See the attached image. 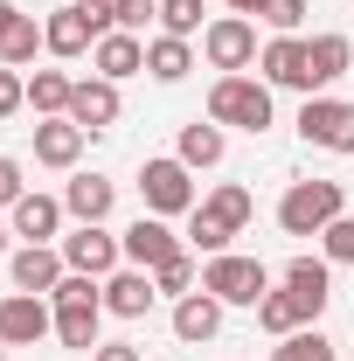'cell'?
<instances>
[{
    "label": "cell",
    "instance_id": "26",
    "mask_svg": "<svg viewBox=\"0 0 354 361\" xmlns=\"http://www.w3.org/2000/svg\"><path fill=\"white\" fill-rule=\"evenodd\" d=\"M70 90H77V77L35 70V77H28V111H35V118H70Z\"/></svg>",
    "mask_w": 354,
    "mask_h": 361
},
{
    "label": "cell",
    "instance_id": "33",
    "mask_svg": "<svg viewBox=\"0 0 354 361\" xmlns=\"http://www.w3.org/2000/svg\"><path fill=\"white\" fill-rule=\"evenodd\" d=\"M257 21L271 35H299L306 28V0H257Z\"/></svg>",
    "mask_w": 354,
    "mask_h": 361
},
{
    "label": "cell",
    "instance_id": "9",
    "mask_svg": "<svg viewBox=\"0 0 354 361\" xmlns=\"http://www.w3.org/2000/svg\"><path fill=\"white\" fill-rule=\"evenodd\" d=\"M299 139L319 146V153H354V104L348 97H306L299 104Z\"/></svg>",
    "mask_w": 354,
    "mask_h": 361
},
{
    "label": "cell",
    "instance_id": "6",
    "mask_svg": "<svg viewBox=\"0 0 354 361\" xmlns=\"http://www.w3.org/2000/svg\"><path fill=\"white\" fill-rule=\"evenodd\" d=\"M49 35V56H63V63H77V56H90V49L111 35V0L104 7H84V0H70V7H56L42 21Z\"/></svg>",
    "mask_w": 354,
    "mask_h": 361
},
{
    "label": "cell",
    "instance_id": "31",
    "mask_svg": "<svg viewBox=\"0 0 354 361\" xmlns=\"http://www.w3.org/2000/svg\"><path fill=\"white\" fill-rule=\"evenodd\" d=\"M271 361H334V341H326L319 326H299V334H285V341L271 348Z\"/></svg>",
    "mask_w": 354,
    "mask_h": 361
},
{
    "label": "cell",
    "instance_id": "8",
    "mask_svg": "<svg viewBox=\"0 0 354 361\" xmlns=\"http://www.w3.org/2000/svg\"><path fill=\"white\" fill-rule=\"evenodd\" d=\"M257 21L250 14H216L209 28H202V56H209V70H222V77H236V70H250L257 63Z\"/></svg>",
    "mask_w": 354,
    "mask_h": 361
},
{
    "label": "cell",
    "instance_id": "15",
    "mask_svg": "<svg viewBox=\"0 0 354 361\" xmlns=\"http://www.w3.org/2000/svg\"><path fill=\"white\" fill-rule=\"evenodd\" d=\"M153 299H160V285H153V271H139V264H118L104 278V313L111 319H146Z\"/></svg>",
    "mask_w": 354,
    "mask_h": 361
},
{
    "label": "cell",
    "instance_id": "36",
    "mask_svg": "<svg viewBox=\"0 0 354 361\" xmlns=\"http://www.w3.org/2000/svg\"><path fill=\"white\" fill-rule=\"evenodd\" d=\"M21 195H28V180H21V160H14V153H0V209H14Z\"/></svg>",
    "mask_w": 354,
    "mask_h": 361
},
{
    "label": "cell",
    "instance_id": "13",
    "mask_svg": "<svg viewBox=\"0 0 354 361\" xmlns=\"http://www.w3.org/2000/svg\"><path fill=\"white\" fill-rule=\"evenodd\" d=\"M278 285H285V292L299 299V319H306V326H319L326 299H334V264H326V257H292Z\"/></svg>",
    "mask_w": 354,
    "mask_h": 361
},
{
    "label": "cell",
    "instance_id": "41",
    "mask_svg": "<svg viewBox=\"0 0 354 361\" xmlns=\"http://www.w3.org/2000/svg\"><path fill=\"white\" fill-rule=\"evenodd\" d=\"M84 7H104V0H84Z\"/></svg>",
    "mask_w": 354,
    "mask_h": 361
},
{
    "label": "cell",
    "instance_id": "16",
    "mask_svg": "<svg viewBox=\"0 0 354 361\" xmlns=\"http://www.w3.org/2000/svg\"><path fill=\"white\" fill-rule=\"evenodd\" d=\"M7 271H14V292H42V299L70 278V264H63L56 243H21V250L7 257Z\"/></svg>",
    "mask_w": 354,
    "mask_h": 361
},
{
    "label": "cell",
    "instance_id": "25",
    "mask_svg": "<svg viewBox=\"0 0 354 361\" xmlns=\"http://www.w3.org/2000/svg\"><path fill=\"white\" fill-rule=\"evenodd\" d=\"M222 153H229V133H222L216 118H195V126H181L174 160H188V167H222Z\"/></svg>",
    "mask_w": 354,
    "mask_h": 361
},
{
    "label": "cell",
    "instance_id": "14",
    "mask_svg": "<svg viewBox=\"0 0 354 361\" xmlns=\"http://www.w3.org/2000/svg\"><path fill=\"white\" fill-rule=\"evenodd\" d=\"M118 111H126V97H118L111 77H77V90H70V118H77L84 133H111Z\"/></svg>",
    "mask_w": 354,
    "mask_h": 361
},
{
    "label": "cell",
    "instance_id": "35",
    "mask_svg": "<svg viewBox=\"0 0 354 361\" xmlns=\"http://www.w3.org/2000/svg\"><path fill=\"white\" fill-rule=\"evenodd\" d=\"M14 111H28V77L0 63V118H14Z\"/></svg>",
    "mask_w": 354,
    "mask_h": 361
},
{
    "label": "cell",
    "instance_id": "37",
    "mask_svg": "<svg viewBox=\"0 0 354 361\" xmlns=\"http://www.w3.org/2000/svg\"><path fill=\"white\" fill-rule=\"evenodd\" d=\"M90 361H139V348H133V341H97Z\"/></svg>",
    "mask_w": 354,
    "mask_h": 361
},
{
    "label": "cell",
    "instance_id": "34",
    "mask_svg": "<svg viewBox=\"0 0 354 361\" xmlns=\"http://www.w3.org/2000/svg\"><path fill=\"white\" fill-rule=\"evenodd\" d=\"M146 21H160V0H111V28H126V35H139Z\"/></svg>",
    "mask_w": 354,
    "mask_h": 361
},
{
    "label": "cell",
    "instance_id": "29",
    "mask_svg": "<svg viewBox=\"0 0 354 361\" xmlns=\"http://www.w3.org/2000/svg\"><path fill=\"white\" fill-rule=\"evenodd\" d=\"M209 28V0H160V35H202Z\"/></svg>",
    "mask_w": 354,
    "mask_h": 361
},
{
    "label": "cell",
    "instance_id": "21",
    "mask_svg": "<svg viewBox=\"0 0 354 361\" xmlns=\"http://www.w3.org/2000/svg\"><path fill=\"white\" fill-rule=\"evenodd\" d=\"M84 126L77 118H35V160L42 167H56V174H70L77 160H84Z\"/></svg>",
    "mask_w": 354,
    "mask_h": 361
},
{
    "label": "cell",
    "instance_id": "10",
    "mask_svg": "<svg viewBox=\"0 0 354 361\" xmlns=\"http://www.w3.org/2000/svg\"><path fill=\"white\" fill-rule=\"evenodd\" d=\"M56 250H63V264L84 271V278H111V271L126 264V243H118L104 223H77L63 243H56Z\"/></svg>",
    "mask_w": 354,
    "mask_h": 361
},
{
    "label": "cell",
    "instance_id": "38",
    "mask_svg": "<svg viewBox=\"0 0 354 361\" xmlns=\"http://www.w3.org/2000/svg\"><path fill=\"white\" fill-rule=\"evenodd\" d=\"M14 21H21V7H14V0H0V42H7V28H14Z\"/></svg>",
    "mask_w": 354,
    "mask_h": 361
},
{
    "label": "cell",
    "instance_id": "28",
    "mask_svg": "<svg viewBox=\"0 0 354 361\" xmlns=\"http://www.w3.org/2000/svg\"><path fill=\"white\" fill-rule=\"evenodd\" d=\"M257 326L278 334V341H285V334H299V326H306V319H299V299H292L285 285H271L264 299H257Z\"/></svg>",
    "mask_w": 354,
    "mask_h": 361
},
{
    "label": "cell",
    "instance_id": "19",
    "mask_svg": "<svg viewBox=\"0 0 354 361\" xmlns=\"http://www.w3.org/2000/svg\"><path fill=\"white\" fill-rule=\"evenodd\" d=\"M348 63H354V42L348 35H306V97H319L326 84H341L348 77Z\"/></svg>",
    "mask_w": 354,
    "mask_h": 361
},
{
    "label": "cell",
    "instance_id": "39",
    "mask_svg": "<svg viewBox=\"0 0 354 361\" xmlns=\"http://www.w3.org/2000/svg\"><path fill=\"white\" fill-rule=\"evenodd\" d=\"M229 14H257V0H229Z\"/></svg>",
    "mask_w": 354,
    "mask_h": 361
},
{
    "label": "cell",
    "instance_id": "12",
    "mask_svg": "<svg viewBox=\"0 0 354 361\" xmlns=\"http://www.w3.org/2000/svg\"><path fill=\"white\" fill-rule=\"evenodd\" d=\"M63 195H42V188H28L14 209H7V229L21 236V243H63Z\"/></svg>",
    "mask_w": 354,
    "mask_h": 361
},
{
    "label": "cell",
    "instance_id": "23",
    "mask_svg": "<svg viewBox=\"0 0 354 361\" xmlns=\"http://www.w3.org/2000/svg\"><path fill=\"white\" fill-rule=\"evenodd\" d=\"M90 63H97V77L126 84V77H139V70H146V42H139V35H126V28H111L104 42L90 49Z\"/></svg>",
    "mask_w": 354,
    "mask_h": 361
},
{
    "label": "cell",
    "instance_id": "32",
    "mask_svg": "<svg viewBox=\"0 0 354 361\" xmlns=\"http://www.w3.org/2000/svg\"><path fill=\"white\" fill-rule=\"evenodd\" d=\"M319 257H326V264H354V209L319 229Z\"/></svg>",
    "mask_w": 354,
    "mask_h": 361
},
{
    "label": "cell",
    "instance_id": "5",
    "mask_svg": "<svg viewBox=\"0 0 354 361\" xmlns=\"http://www.w3.org/2000/svg\"><path fill=\"white\" fill-rule=\"evenodd\" d=\"M334 216H348L341 180H292L285 202H278V229H285V236H319Z\"/></svg>",
    "mask_w": 354,
    "mask_h": 361
},
{
    "label": "cell",
    "instance_id": "4",
    "mask_svg": "<svg viewBox=\"0 0 354 361\" xmlns=\"http://www.w3.org/2000/svg\"><path fill=\"white\" fill-rule=\"evenodd\" d=\"M271 285V264L264 257H236V250H222V257H202V292H216L222 306H250L257 313V299H264Z\"/></svg>",
    "mask_w": 354,
    "mask_h": 361
},
{
    "label": "cell",
    "instance_id": "3",
    "mask_svg": "<svg viewBox=\"0 0 354 361\" xmlns=\"http://www.w3.org/2000/svg\"><path fill=\"white\" fill-rule=\"evenodd\" d=\"M209 118L216 126H236V133H271V84L236 70V77H216L209 84Z\"/></svg>",
    "mask_w": 354,
    "mask_h": 361
},
{
    "label": "cell",
    "instance_id": "42",
    "mask_svg": "<svg viewBox=\"0 0 354 361\" xmlns=\"http://www.w3.org/2000/svg\"><path fill=\"white\" fill-rule=\"evenodd\" d=\"M0 361H7V341H0Z\"/></svg>",
    "mask_w": 354,
    "mask_h": 361
},
{
    "label": "cell",
    "instance_id": "7",
    "mask_svg": "<svg viewBox=\"0 0 354 361\" xmlns=\"http://www.w3.org/2000/svg\"><path fill=\"white\" fill-rule=\"evenodd\" d=\"M139 202H146V216H195V167L174 160V153H160V160H146L139 167Z\"/></svg>",
    "mask_w": 354,
    "mask_h": 361
},
{
    "label": "cell",
    "instance_id": "2",
    "mask_svg": "<svg viewBox=\"0 0 354 361\" xmlns=\"http://www.w3.org/2000/svg\"><path fill=\"white\" fill-rule=\"evenodd\" d=\"M49 306H56V341L77 348V355H90V348H97V326H104V278L70 271V278L49 292Z\"/></svg>",
    "mask_w": 354,
    "mask_h": 361
},
{
    "label": "cell",
    "instance_id": "1",
    "mask_svg": "<svg viewBox=\"0 0 354 361\" xmlns=\"http://www.w3.org/2000/svg\"><path fill=\"white\" fill-rule=\"evenodd\" d=\"M250 216H257V195H250L243 180L209 188V195L195 202V216H188V250L222 257V250H229V236H243V223H250Z\"/></svg>",
    "mask_w": 354,
    "mask_h": 361
},
{
    "label": "cell",
    "instance_id": "22",
    "mask_svg": "<svg viewBox=\"0 0 354 361\" xmlns=\"http://www.w3.org/2000/svg\"><path fill=\"white\" fill-rule=\"evenodd\" d=\"M111 202H118V180H104V174H70V188H63V209L77 223H104Z\"/></svg>",
    "mask_w": 354,
    "mask_h": 361
},
{
    "label": "cell",
    "instance_id": "24",
    "mask_svg": "<svg viewBox=\"0 0 354 361\" xmlns=\"http://www.w3.org/2000/svg\"><path fill=\"white\" fill-rule=\"evenodd\" d=\"M188 70H195V42L188 35H153L146 42V77L153 84H181Z\"/></svg>",
    "mask_w": 354,
    "mask_h": 361
},
{
    "label": "cell",
    "instance_id": "20",
    "mask_svg": "<svg viewBox=\"0 0 354 361\" xmlns=\"http://www.w3.org/2000/svg\"><path fill=\"white\" fill-rule=\"evenodd\" d=\"M118 243H126V264H139V271H153V264H167L174 250H188L174 229H167V216H139Z\"/></svg>",
    "mask_w": 354,
    "mask_h": 361
},
{
    "label": "cell",
    "instance_id": "17",
    "mask_svg": "<svg viewBox=\"0 0 354 361\" xmlns=\"http://www.w3.org/2000/svg\"><path fill=\"white\" fill-rule=\"evenodd\" d=\"M257 77L271 90H306V35H271L257 49Z\"/></svg>",
    "mask_w": 354,
    "mask_h": 361
},
{
    "label": "cell",
    "instance_id": "40",
    "mask_svg": "<svg viewBox=\"0 0 354 361\" xmlns=\"http://www.w3.org/2000/svg\"><path fill=\"white\" fill-rule=\"evenodd\" d=\"M7 236H14V229H7V223H0V257H14V250H7Z\"/></svg>",
    "mask_w": 354,
    "mask_h": 361
},
{
    "label": "cell",
    "instance_id": "27",
    "mask_svg": "<svg viewBox=\"0 0 354 361\" xmlns=\"http://www.w3.org/2000/svg\"><path fill=\"white\" fill-rule=\"evenodd\" d=\"M42 49H49L42 21H35V14H21V21L7 28V42H0V63H7V70H28V63H35Z\"/></svg>",
    "mask_w": 354,
    "mask_h": 361
},
{
    "label": "cell",
    "instance_id": "30",
    "mask_svg": "<svg viewBox=\"0 0 354 361\" xmlns=\"http://www.w3.org/2000/svg\"><path fill=\"white\" fill-rule=\"evenodd\" d=\"M153 285H160L167 299H188V292L202 285V271H195V250H174L167 264H153Z\"/></svg>",
    "mask_w": 354,
    "mask_h": 361
},
{
    "label": "cell",
    "instance_id": "11",
    "mask_svg": "<svg viewBox=\"0 0 354 361\" xmlns=\"http://www.w3.org/2000/svg\"><path fill=\"white\" fill-rule=\"evenodd\" d=\"M56 334V306H49L42 292H7L0 299V341L7 348H35Z\"/></svg>",
    "mask_w": 354,
    "mask_h": 361
},
{
    "label": "cell",
    "instance_id": "18",
    "mask_svg": "<svg viewBox=\"0 0 354 361\" xmlns=\"http://www.w3.org/2000/svg\"><path fill=\"white\" fill-rule=\"evenodd\" d=\"M222 313H229V306H222L216 292H202V285H195L188 299H174V341H181V348L216 341V334H222Z\"/></svg>",
    "mask_w": 354,
    "mask_h": 361
}]
</instances>
